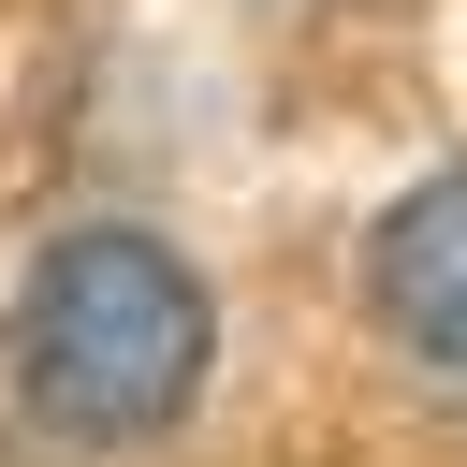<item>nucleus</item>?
I'll return each instance as SVG.
<instances>
[{
	"label": "nucleus",
	"instance_id": "nucleus-1",
	"mask_svg": "<svg viewBox=\"0 0 467 467\" xmlns=\"http://www.w3.org/2000/svg\"><path fill=\"white\" fill-rule=\"evenodd\" d=\"M204 350H219V306L204 277L131 234V219H73L29 277H15V394L44 438L73 452H131L161 438L190 394H204Z\"/></svg>",
	"mask_w": 467,
	"mask_h": 467
},
{
	"label": "nucleus",
	"instance_id": "nucleus-2",
	"mask_svg": "<svg viewBox=\"0 0 467 467\" xmlns=\"http://www.w3.org/2000/svg\"><path fill=\"white\" fill-rule=\"evenodd\" d=\"M365 306H379L394 350H423V365L467 379V161L379 204V234H365Z\"/></svg>",
	"mask_w": 467,
	"mask_h": 467
}]
</instances>
